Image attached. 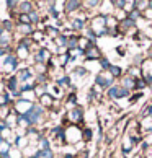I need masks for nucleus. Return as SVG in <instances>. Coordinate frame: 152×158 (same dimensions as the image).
<instances>
[{
	"mask_svg": "<svg viewBox=\"0 0 152 158\" xmlns=\"http://www.w3.org/2000/svg\"><path fill=\"white\" fill-rule=\"evenodd\" d=\"M106 18L105 16H97L95 20H93L92 23V26H93V30L97 31V36H103L105 33H106Z\"/></svg>",
	"mask_w": 152,
	"mask_h": 158,
	"instance_id": "f257e3e1",
	"label": "nucleus"
},
{
	"mask_svg": "<svg viewBox=\"0 0 152 158\" xmlns=\"http://www.w3.org/2000/svg\"><path fill=\"white\" fill-rule=\"evenodd\" d=\"M41 114H43V109L38 108V106H33L25 116H26V119L30 121V124H34V122H38V121H39Z\"/></svg>",
	"mask_w": 152,
	"mask_h": 158,
	"instance_id": "f03ea898",
	"label": "nucleus"
},
{
	"mask_svg": "<svg viewBox=\"0 0 152 158\" xmlns=\"http://www.w3.org/2000/svg\"><path fill=\"white\" fill-rule=\"evenodd\" d=\"M108 95H110V98L118 99V98L126 96V95H128V90L124 88V86H111V88H110V91H108Z\"/></svg>",
	"mask_w": 152,
	"mask_h": 158,
	"instance_id": "7ed1b4c3",
	"label": "nucleus"
},
{
	"mask_svg": "<svg viewBox=\"0 0 152 158\" xmlns=\"http://www.w3.org/2000/svg\"><path fill=\"white\" fill-rule=\"evenodd\" d=\"M85 57H87V59H89V60L98 59V57H100V51L97 49V46H93V44H92L90 48L85 51Z\"/></svg>",
	"mask_w": 152,
	"mask_h": 158,
	"instance_id": "20e7f679",
	"label": "nucleus"
},
{
	"mask_svg": "<svg viewBox=\"0 0 152 158\" xmlns=\"http://www.w3.org/2000/svg\"><path fill=\"white\" fill-rule=\"evenodd\" d=\"M111 81H113V75H108V77H103V75L100 73L97 77V83L102 86V88H105V86H111Z\"/></svg>",
	"mask_w": 152,
	"mask_h": 158,
	"instance_id": "39448f33",
	"label": "nucleus"
},
{
	"mask_svg": "<svg viewBox=\"0 0 152 158\" xmlns=\"http://www.w3.org/2000/svg\"><path fill=\"white\" fill-rule=\"evenodd\" d=\"M66 139H69V142H77V140L80 139V131L77 127H72V129H69L67 131V135H66Z\"/></svg>",
	"mask_w": 152,
	"mask_h": 158,
	"instance_id": "423d86ee",
	"label": "nucleus"
},
{
	"mask_svg": "<svg viewBox=\"0 0 152 158\" xmlns=\"http://www.w3.org/2000/svg\"><path fill=\"white\" fill-rule=\"evenodd\" d=\"M31 108H33V106H31V103H30V101H25V99H23V101H18V103H16V111H20V113H23V114H26Z\"/></svg>",
	"mask_w": 152,
	"mask_h": 158,
	"instance_id": "0eeeda50",
	"label": "nucleus"
},
{
	"mask_svg": "<svg viewBox=\"0 0 152 158\" xmlns=\"http://www.w3.org/2000/svg\"><path fill=\"white\" fill-rule=\"evenodd\" d=\"M49 57H51V54H49L48 49H41L38 54H36V62H46Z\"/></svg>",
	"mask_w": 152,
	"mask_h": 158,
	"instance_id": "6e6552de",
	"label": "nucleus"
},
{
	"mask_svg": "<svg viewBox=\"0 0 152 158\" xmlns=\"http://www.w3.org/2000/svg\"><path fill=\"white\" fill-rule=\"evenodd\" d=\"M15 67H16V59L15 57H7V59H5V69L8 70H15Z\"/></svg>",
	"mask_w": 152,
	"mask_h": 158,
	"instance_id": "1a4fd4ad",
	"label": "nucleus"
},
{
	"mask_svg": "<svg viewBox=\"0 0 152 158\" xmlns=\"http://www.w3.org/2000/svg\"><path fill=\"white\" fill-rule=\"evenodd\" d=\"M123 83H124V88L128 90V88H136V81H134V78L132 77H124V80H123Z\"/></svg>",
	"mask_w": 152,
	"mask_h": 158,
	"instance_id": "9d476101",
	"label": "nucleus"
},
{
	"mask_svg": "<svg viewBox=\"0 0 152 158\" xmlns=\"http://www.w3.org/2000/svg\"><path fill=\"white\" fill-rule=\"evenodd\" d=\"M132 143H134L132 137H126V139H124V142H123V148H124L126 153H128V152H131V148H132Z\"/></svg>",
	"mask_w": 152,
	"mask_h": 158,
	"instance_id": "9b49d317",
	"label": "nucleus"
},
{
	"mask_svg": "<svg viewBox=\"0 0 152 158\" xmlns=\"http://www.w3.org/2000/svg\"><path fill=\"white\" fill-rule=\"evenodd\" d=\"M71 119L75 121V122H79V121L82 119V111H80V109H74V111H71Z\"/></svg>",
	"mask_w": 152,
	"mask_h": 158,
	"instance_id": "f8f14e48",
	"label": "nucleus"
},
{
	"mask_svg": "<svg viewBox=\"0 0 152 158\" xmlns=\"http://www.w3.org/2000/svg\"><path fill=\"white\" fill-rule=\"evenodd\" d=\"M0 152H2V155H7V152H10V143L7 140H2V142H0Z\"/></svg>",
	"mask_w": 152,
	"mask_h": 158,
	"instance_id": "ddd939ff",
	"label": "nucleus"
},
{
	"mask_svg": "<svg viewBox=\"0 0 152 158\" xmlns=\"http://www.w3.org/2000/svg\"><path fill=\"white\" fill-rule=\"evenodd\" d=\"M31 77V73H30V70H21V72H20V75H18V77H16V78H18V80H28V78H30Z\"/></svg>",
	"mask_w": 152,
	"mask_h": 158,
	"instance_id": "4468645a",
	"label": "nucleus"
},
{
	"mask_svg": "<svg viewBox=\"0 0 152 158\" xmlns=\"http://www.w3.org/2000/svg\"><path fill=\"white\" fill-rule=\"evenodd\" d=\"M66 7H67V10H69V11L77 10V8L80 7V2H67V3H66Z\"/></svg>",
	"mask_w": 152,
	"mask_h": 158,
	"instance_id": "2eb2a0df",
	"label": "nucleus"
},
{
	"mask_svg": "<svg viewBox=\"0 0 152 158\" xmlns=\"http://www.w3.org/2000/svg\"><path fill=\"white\" fill-rule=\"evenodd\" d=\"M20 10L26 11V13H30V11H31V3H30V2H21V3H20Z\"/></svg>",
	"mask_w": 152,
	"mask_h": 158,
	"instance_id": "dca6fc26",
	"label": "nucleus"
},
{
	"mask_svg": "<svg viewBox=\"0 0 152 158\" xmlns=\"http://www.w3.org/2000/svg\"><path fill=\"white\" fill-rule=\"evenodd\" d=\"M142 127L147 129V131H152V119L150 118H144L142 121Z\"/></svg>",
	"mask_w": 152,
	"mask_h": 158,
	"instance_id": "f3484780",
	"label": "nucleus"
},
{
	"mask_svg": "<svg viewBox=\"0 0 152 158\" xmlns=\"http://www.w3.org/2000/svg\"><path fill=\"white\" fill-rule=\"evenodd\" d=\"M18 56L21 57V59H25V57L28 56V49H26V46H21V44H20V48H18Z\"/></svg>",
	"mask_w": 152,
	"mask_h": 158,
	"instance_id": "a211bd4d",
	"label": "nucleus"
},
{
	"mask_svg": "<svg viewBox=\"0 0 152 158\" xmlns=\"http://www.w3.org/2000/svg\"><path fill=\"white\" fill-rule=\"evenodd\" d=\"M20 23H21V25H30V23H31V20H30V15H26V13L20 15Z\"/></svg>",
	"mask_w": 152,
	"mask_h": 158,
	"instance_id": "6ab92c4d",
	"label": "nucleus"
},
{
	"mask_svg": "<svg viewBox=\"0 0 152 158\" xmlns=\"http://www.w3.org/2000/svg\"><path fill=\"white\" fill-rule=\"evenodd\" d=\"M41 103H43L44 106H46V104L49 106V104L52 103V96L51 95H43V96H41Z\"/></svg>",
	"mask_w": 152,
	"mask_h": 158,
	"instance_id": "aec40b11",
	"label": "nucleus"
},
{
	"mask_svg": "<svg viewBox=\"0 0 152 158\" xmlns=\"http://www.w3.org/2000/svg\"><path fill=\"white\" fill-rule=\"evenodd\" d=\"M72 28L74 30H82V28H84V21L82 20H72Z\"/></svg>",
	"mask_w": 152,
	"mask_h": 158,
	"instance_id": "412c9836",
	"label": "nucleus"
},
{
	"mask_svg": "<svg viewBox=\"0 0 152 158\" xmlns=\"http://www.w3.org/2000/svg\"><path fill=\"white\" fill-rule=\"evenodd\" d=\"M134 25V21L129 18V20H124V21H123L121 23V30H128V28H131Z\"/></svg>",
	"mask_w": 152,
	"mask_h": 158,
	"instance_id": "4be33fe9",
	"label": "nucleus"
},
{
	"mask_svg": "<svg viewBox=\"0 0 152 158\" xmlns=\"http://www.w3.org/2000/svg\"><path fill=\"white\" fill-rule=\"evenodd\" d=\"M16 81H18V78H16V77H11V78H10V81H8V88H10L11 91H15V88H16Z\"/></svg>",
	"mask_w": 152,
	"mask_h": 158,
	"instance_id": "5701e85b",
	"label": "nucleus"
},
{
	"mask_svg": "<svg viewBox=\"0 0 152 158\" xmlns=\"http://www.w3.org/2000/svg\"><path fill=\"white\" fill-rule=\"evenodd\" d=\"M8 41H10V34L3 31L2 34H0V43H2V44H5V43H8Z\"/></svg>",
	"mask_w": 152,
	"mask_h": 158,
	"instance_id": "b1692460",
	"label": "nucleus"
},
{
	"mask_svg": "<svg viewBox=\"0 0 152 158\" xmlns=\"http://www.w3.org/2000/svg\"><path fill=\"white\" fill-rule=\"evenodd\" d=\"M8 158H21V153L18 150H10L8 152Z\"/></svg>",
	"mask_w": 152,
	"mask_h": 158,
	"instance_id": "393cba45",
	"label": "nucleus"
},
{
	"mask_svg": "<svg viewBox=\"0 0 152 158\" xmlns=\"http://www.w3.org/2000/svg\"><path fill=\"white\" fill-rule=\"evenodd\" d=\"M121 73V69L119 67H110V75H115V77H116V75H119Z\"/></svg>",
	"mask_w": 152,
	"mask_h": 158,
	"instance_id": "a878e982",
	"label": "nucleus"
},
{
	"mask_svg": "<svg viewBox=\"0 0 152 158\" xmlns=\"http://www.w3.org/2000/svg\"><path fill=\"white\" fill-rule=\"evenodd\" d=\"M7 124H11V126L16 124V116L15 114H10L8 118H7Z\"/></svg>",
	"mask_w": 152,
	"mask_h": 158,
	"instance_id": "bb28decb",
	"label": "nucleus"
},
{
	"mask_svg": "<svg viewBox=\"0 0 152 158\" xmlns=\"http://www.w3.org/2000/svg\"><path fill=\"white\" fill-rule=\"evenodd\" d=\"M26 143H28V140H26V137H20L18 140H16V145H18V147H25Z\"/></svg>",
	"mask_w": 152,
	"mask_h": 158,
	"instance_id": "cd10ccee",
	"label": "nucleus"
},
{
	"mask_svg": "<svg viewBox=\"0 0 152 158\" xmlns=\"http://www.w3.org/2000/svg\"><path fill=\"white\" fill-rule=\"evenodd\" d=\"M20 30H21L23 33H31V28H30V25H20Z\"/></svg>",
	"mask_w": 152,
	"mask_h": 158,
	"instance_id": "c85d7f7f",
	"label": "nucleus"
},
{
	"mask_svg": "<svg viewBox=\"0 0 152 158\" xmlns=\"http://www.w3.org/2000/svg\"><path fill=\"white\" fill-rule=\"evenodd\" d=\"M48 147H49L48 140H46V139H41V148H43V150H48Z\"/></svg>",
	"mask_w": 152,
	"mask_h": 158,
	"instance_id": "c756f323",
	"label": "nucleus"
},
{
	"mask_svg": "<svg viewBox=\"0 0 152 158\" xmlns=\"http://www.w3.org/2000/svg\"><path fill=\"white\" fill-rule=\"evenodd\" d=\"M139 73H141V70H137V67H132L131 69V77H137Z\"/></svg>",
	"mask_w": 152,
	"mask_h": 158,
	"instance_id": "7c9ffc66",
	"label": "nucleus"
},
{
	"mask_svg": "<svg viewBox=\"0 0 152 158\" xmlns=\"http://www.w3.org/2000/svg\"><path fill=\"white\" fill-rule=\"evenodd\" d=\"M28 15H30V20H31V21H34V23H36V21L39 20V18H38V15H36V13H33V11H30Z\"/></svg>",
	"mask_w": 152,
	"mask_h": 158,
	"instance_id": "2f4dec72",
	"label": "nucleus"
},
{
	"mask_svg": "<svg viewBox=\"0 0 152 158\" xmlns=\"http://www.w3.org/2000/svg\"><path fill=\"white\" fill-rule=\"evenodd\" d=\"M67 59H69V56H67V54H64V56L61 57V60H59V62H61V65H66V62H67Z\"/></svg>",
	"mask_w": 152,
	"mask_h": 158,
	"instance_id": "473e14b6",
	"label": "nucleus"
},
{
	"mask_svg": "<svg viewBox=\"0 0 152 158\" xmlns=\"http://www.w3.org/2000/svg\"><path fill=\"white\" fill-rule=\"evenodd\" d=\"M137 16H139V10H134V11H132V13H131V20L134 21V20H136V18H137Z\"/></svg>",
	"mask_w": 152,
	"mask_h": 158,
	"instance_id": "72a5a7b5",
	"label": "nucleus"
},
{
	"mask_svg": "<svg viewBox=\"0 0 152 158\" xmlns=\"http://www.w3.org/2000/svg\"><path fill=\"white\" fill-rule=\"evenodd\" d=\"M102 67H103V69H110L111 65L108 64V60H106V59H103V60H102Z\"/></svg>",
	"mask_w": 152,
	"mask_h": 158,
	"instance_id": "f704fd0d",
	"label": "nucleus"
},
{
	"mask_svg": "<svg viewBox=\"0 0 152 158\" xmlns=\"http://www.w3.org/2000/svg\"><path fill=\"white\" fill-rule=\"evenodd\" d=\"M66 43H67V41H66V36L57 38V44H59V46H61V44H66Z\"/></svg>",
	"mask_w": 152,
	"mask_h": 158,
	"instance_id": "c9c22d12",
	"label": "nucleus"
},
{
	"mask_svg": "<svg viewBox=\"0 0 152 158\" xmlns=\"http://www.w3.org/2000/svg\"><path fill=\"white\" fill-rule=\"evenodd\" d=\"M69 83V78L67 77H64L62 80H59V85H67Z\"/></svg>",
	"mask_w": 152,
	"mask_h": 158,
	"instance_id": "e433bc0d",
	"label": "nucleus"
},
{
	"mask_svg": "<svg viewBox=\"0 0 152 158\" xmlns=\"http://www.w3.org/2000/svg\"><path fill=\"white\" fill-rule=\"evenodd\" d=\"M10 99H7V96H0V104H3V103H8Z\"/></svg>",
	"mask_w": 152,
	"mask_h": 158,
	"instance_id": "4c0bfd02",
	"label": "nucleus"
},
{
	"mask_svg": "<svg viewBox=\"0 0 152 158\" xmlns=\"http://www.w3.org/2000/svg\"><path fill=\"white\" fill-rule=\"evenodd\" d=\"M147 143H149V145H152V132L147 135Z\"/></svg>",
	"mask_w": 152,
	"mask_h": 158,
	"instance_id": "58836bf2",
	"label": "nucleus"
},
{
	"mask_svg": "<svg viewBox=\"0 0 152 158\" xmlns=\"http://www.w3.org/2000/svg\"><path fill=\"white\" fill-rule=\"evenodd\" d=\"M149 111H150V114H152V106H150V108H149Z\"/></svg>",
	"mask_w": 152,
	"mask_h": 158,
	"instance_id": "ea45409f",
	"label": "nucleus"
},
{
	"mask_svg": "<svg viewBox=\"0 0 152 158\" xmlns=\"http://www.w3.org/2000/svg\"><path fill=\"white\" fill-rule=\"evenodd\" d=\"M2 33H3V30H2V28H0V34H2Z\"/></svg>",
	"mask_w": 152,
	"mask_h": 158,
	"instance_id": "a19ab883",
	"label": "nucleus"
},
{
	"mask_svg": "<svg viewBox=\"0 0 152 158\" xmlns=\"http://www.w3.org/2000/svg\"><path fill=\"white\" fill-rule=\"evenodd\" d=\"M137 158H139V156H137Z\"/></svg>",
	"mask_w": 152,
	"mask_h": 158,
	"instance_id": "79ce46f5",
	"label": "nucleus"
}]
</instances>
